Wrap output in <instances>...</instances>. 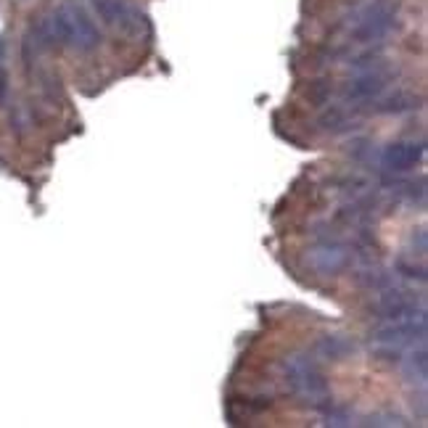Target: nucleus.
Returning a JSON list of instances; mask_svg holds the SVG:
<instances>
[{
	"label": "nucleus",
	"mask_w": 428,
	"mask_h": 428,
	"mask_svg": "<svg viewBox=\"0 0 428 428\" xmlns=\"http://www.w3.org/2000/svg\"><path fill=\"white\" fill-rule=\"evenodd\" d=\"M397 275L407 278V281L426 283V268H423V265H415V262H407V259H400V262H397Z\"/></svg>",
	"instance_id": "16"
},
{
	"label": "nucleus",
	"mask_w": 428,
	"mask_h": 428,
	"mask_svg": "<svg viewBox=\"0 0 428 428\" xmlns=\"http://www.w3.org/2000/svg\"><path fill=\"white\" fill-rule=\"evenodd\" d=\"M3 54H6V45L0 42V106L6 104V95H8V72L3 64Z\"/></svg>",
	"instance_id": "18"
},
{
	"label": "nucleus",
	"mask_w": 428,
	"mask_h": 428,
	"mask_svg": "<svg viewBox=\"0 0 428 428\" xmlns=\"http://www.w3.org/2000/svg\"><path fill=\"white\" fill-rule=\"evenodd\" d=\"M90 6L106 27L117 29L127 38H143L148 32L146 14L133 0H90Z\"/></svg>",
	"instance_id": "4"
},
{
	"label": "nucleus",
	"mask_w": 428,
	"mask_h": 428,
	"mask_svg": "<svg viewBox=\"0 0 428 428\" xmlns=\"http://www.w3.org/2000/svg\"><path fill=\"white\" fill-rule=\"evenodd\" d=\"M352 256L354 246L341 236H318V241L307 249L304 262L318 278H334L352 265Z\"/></svg>",
	"instance_id": "3"
},
{
	"label": "nucleus",
	"mask_w": 428,
	"mask_h": 428,
	"mask_svg": "<svg viewBox=\"0 0 428 428\" xmlns=\"http://www.w3.org/2000/svg\"><path fill=\"white\" fill-rule=\"evenodd\" d=\"M402 375L407 384H413L418 388H426L428 384V354H426V344H418L410 347L400 360Z\"/></svg>",
	"instance_id": "9"
},
{
	"label": "nucleus",
	"mask_w": 428,
	"mask_h": 428,
	"mask_svg": "<svg viewBox=\"0 0 428 428\" xmlns=\"http://www.w3.org/2000/svg\"><path fill=\"white\" fill-rule=\"evenodd\" d=\"M388 80H391V69L381 61H373V64H365V67L357 69V74L344 85L341 90V98L347 104H370L373 98H378L381 93H386Z\"/></svg>",
	"instance_id": "6"
},
{
	"label": "nucleus",
	"mask_w": 428,
	"mask_h": 428,
	"mask_svg": "<svg viewBox=\"0 0 428 428\" xmlns=\"http://www.w3.org/2000/svg\"><path fill=\"white\" fill-rule=\"evenodd\" d=\"M428 318L426 315H413V318H402V320H386L375 325L370 338L375 347H397L410 349L418 344H426Z\"/></svg>",
	"instance_id": "5"
},
{
	"label": "nucleus",
	"mask_w": 428,
	"mask_h": 428,
	"mask_svg": "<svg viewBox=\"0 0 428 428\" xmlns=\"http://www.w3.org/2000/svg\"><path fill=\"white\" fill-rule=\"evenodd\" d=\"M357 352L354 336H322L315 344V354L322 360H344Z\"/></svg>",
	"instance_id": "11"
},
{
	"label": "nucleus",
	"mask_w": 428,
	"mask_h": 428,
	"mask_svg": "<svg viewBox=\"0 0 428 428\" xmlns=\"http://www.w3.org/2000/svg\"><path fill=\"white\" fill-rule=\"evenodd\" d=\"M320 127L325 133H349L357 127V120L344 108H328L320 117Z\"/></svg>",
	"instance_id": "13"
},
{
	"label": "nucleus",
	"mask_w": 428,
	"mask_h": 428,
	"mask_svg": "<svg viewBox=\"0 0 428 428\" xmlns=\"http://www.w3.org/2000/svg\"><path fill=\"white\" fill-rule=\"evenodd\" d=\"M283 375L286 384L294 391V397L302 402H307L309 407L322 410L325 404H331V386L328 378L320 370V365L315 360V354L309 352H294L283 360Z\"/></svg>",
	"instance_id": "1"
},
{
	"label": "nucleus",
	"mask_w": 428,
	"mask_h": 428,
	"mask_svg": "<svg viewBox=\"0 0 428 428\" xmlns=\"http://www.w3.org/2000/svg\"><path fill=\"white\" fill-rule=\"evenodd\" d=\"M394 22H397V6L388 0H373L354 14L347 27V35L354 45H373L394 29Z\"/></svg>",
	"instance_id": "2"
},
{
	"label": "nucleus",
	"mask_w": 428,
	"mask_h": 428,
	"mask_svg": "<svg viewBox=\"0 0 428 428\" xmlns=\"http://www.w3.org/2000/svg\"><path fill=\"white\" fill-rule=\"evenodd\" d=\"M420 104H423V98H418L413 93H381L370 104H365V106H370V114H410L415 108H420Z\"/></svg>",
	"instance_id": "10"
},
{
	"label": "nucleus",
	"mask_w": 428,
	"mask_h": 428,
	"mask_svg": "<svg viewBox=\"0 0 428 428\" xmlns=\"http://www.w3.org/2000/svg\"><path fill=\"white\" fill-rule=\"evenodd\" d=\"M320 413H322V426H334V428L354 426V415L349 413L347 407H336L334 402L325 404Z\"/></svg>",
	"instance_id": "14"
},
{
	"label": "nucleus",
	"mask_w": 428,
	"mask_h": 428,
	"mask_svg": "<svg viewBox=\"0 0 428 428\" xmlns=\"http://www.w3.org/2000/svg\"><path fill=\"white\" fill-rule=\"evenodd\" d=\"M426 159V143L423 140H397L388 143L381 156H378V167L386 174H404L415 170L418 164Z\"/></svg>",
	"instance_id": "8"
},
{
	"label": "nucleus",
	"mask_w": 428,
	"mask_h": 428,
	"mask_svg": "<svg viewBox=\"0 0 428 428\" xmlns=\"http://www.w3.org/2000/svg\"><path fill=\"white\" fill-rule=\"evenodd\" d=\"M360 426H375V428H402L407 426V420L397 413H373L365 418V423Z\"/></svg>",
	"instance_id": "15"
},
{
	"label": "nucleus",
	"mask_w": 428,
	"mask_h": 428,
	"mask_svg": "<svg viewBox=\"0 0 428 428\" xmlns=\"http://www.w3.org/2000/svg\"><path fill=\"white\" fill-rule=\"evenodd\" d=\"M426 252H428V236H426V230L423 228H418V230H413V236H410V256H426Z\"/></svg>",
	"instance_id": "17"
},
{
	"label": "nucleus",
	"mask_w": 428,
	"mask_h": 428,
	"mask_svg": "<svg viewBox=\"0 0 428 428\" xmlns=\"http://www.w3.org/2000/svg\"><path fill=\"white\" fill-rule=\"evenodd\" d=\"M354 281H357V286L365 288V291H373V294H378V291H386V288H391V286H397V275H394L391 270H386V268L368 265V268L357 270Z\"/></svg>",
	"instance_id": "12"
},
{
	"label": "nucleus",
	"mask_w": 428,
	"mask_h": 428,
	"mask_svg": "<svg viewBox=\"0 0 428 428\" xmlns=\"http://www.w3.org/2000/svg\"><path fill=\"white\" fill-rule=\"evenodd\" d=\"M370 312L381 322L402 320V318H413V315H426V299L418 294H410V291H402L400 286H391L386 291L375 294Z\"/></svg>",
	"instance_id": "7"
}]
</instances>
